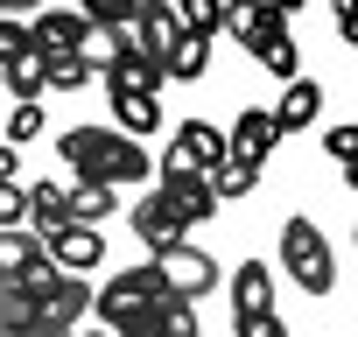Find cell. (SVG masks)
<instances>
[{"label":"cell","instance_id":"obj_1","mask_svg":"<svg viewBox=\"0 0 358 337\" xmlns=\"http://www.w3.org/2000/svg\"><path fill=\"white\" fill-rule=\"evenodd\" d=\"M64 162L78 168V183H106V190L148 183V148L113 134V127H71L64 134Z\"/></svg>","mask_w":358,"mask_h":337},{"label":"cell","instance_id":"obj_2","mask_svg":"<svg viewBox=\"0 0 358 337\" xmlns=\"http://www.w3.org/2000/svg\"><path fill=\"white\" fill-rule=\"evenodd\" d=\"M15 295H22V309H29V330H64V337H78V323L92 316V281L85 274H64V267H29L22 281H15Z\"/></svg>","mask_w":358,"mask_h":337},{"label":"cell","instance_id":"obj_3","mask_svg":"<svg viewBox=\"0 0 358 337\" xmlns=\"http://www.w3.org/2000/svg\"><path fill=\"white\" fill-rule=\"evenodd\" d=\"M281 267H288V281L309 288V295H330V288H337V253H330V239H323L316 218H288V225H281Z\"/></svg>","mask_w":358,"mask_h":337},{"label":"cell","instance_id":"obj_4","mask_svg":"<svg viewBox=\"0 0 358 337\" xmlns=\"http://www.w3.org/2000/svg\"><path fill=\"white\" fill-rule=\"evenodd\" d=\"M155 295H162V274L141 260V267H127V274H113L99 295H92V316H99V330H113V337H127L148 309H155Z\"/></svg>","mask_w":358,"mask_h":337},{"label":"cell","instance_id":"obj_5","mask_svg":"<svg viewBox=\"0 0 358 337\" xmlns=\"http://www.w3.org/2000/svg\"><path fill=\"white\" fill-rule=\"evenodd\" d=\"M148 267L162 274V288H169V295H183V302H197V295H211V288L225 281V267H218L204 246H190V239H176V246L148 253Z\"/></svg>","mask_w":358,"mask_h":337},{"label":"cell","instance_id":"obj_6","mask_svg":"<svg viewBox=\"0 0 358 337\" xmlns=\"http://www.w3.org/2000/svg\"><path fill=\"white\" fill-rule=\"evenodd\" d=\"M155 190H162V197L176 204V218H183V225H211V218H218L211 176H197V168H190L183 155H176V148H169V155L155 162Z\"/></svg>","mask_w":358,"mask_h":337},{"label":"cell","instance_id":"obj_7","mask_svg":"<svg viewBox=\"0 0 358 337\" xmlns=\"http://www.w3.org/2000/svg\"><path fill=\"white\" fill-rule=\"evenodd\" d=\"M43 253H50V267H64V274H99L106 267V232L99 225H64V232H50L43 239Z\"/></svg>","mask_w":358,"mask_h":337},{"label":"cell","instance_id":"obj_8","mask_svg":"<svg viewBox=\"0 0 358 337\" xmlns=\"http://www.w3.org/2000/svg\"><path fill=\"white\" fill-rule=\"evenodd\" d=\"M29 50L36 57H78L85 50V15L78 8H36L29 15Z\"/></svg>","mask_w":358,"mask_h":337},{"label":"cell","instance_id":"obj_9","mask_svg":"<svg viewBox=\"0 0 358 337\" xmlns=\"http://www.w3.org/2000/svg\"><path fill=\"white\" fill-rule=\"evenodd\" d=\"M225 288H232V323H239V330L260 323V316H274V267H267V260H239Z\"/></svg>","mask_w":358,"mask_h":337},{"label":"cell","instance_id":"obj_10","mask_svg":"<svg viewBox=\"0 0 358 337\" xmlns=\"http://www.w3.org/2000/svg\"><path fill=\"white\" fill-rule=\"evenodd\" d=\"M176 155H183L197 176H218V168L232 162V148H225V127H211V120H183L176 127V141H169Z\"/></svg>","mask_w":358,"mask_h":337},{"label":"cell","instance_id":"obj_11","mask_svg":"<svg viewBox=\"0 0 358 337\" xmlns=\"http://www.w3.org/2000/svg\"><path fill=\"white\" fill-rule=\"evenodd\" d=\"M134 50L141 57H155V64H169V50H176V36H183V22H176V8L169 0H141V15H134Z\"/></svg>","mask_w":358,"mask_h":337},{"label":"cell","instance_id":"obj_12","mask_svg":"<svg viewBox=\"0 0 358 337\" xmlns=\"http://www.w3.org/2000/svg\"><path fill=\"white\" fill-rule=\"evenodd\" d=\"M134 239H141L148 253H162V246H176V239H190V225L176 218V204H169L162 190H148V197L134 204Z\"/></svg>","mask_w":358,"mask_h":337},{"label":"cell","instance_id":"obj_13","mask_svg":"<svg viewBox=\"0 0 358 337\" xmlns=\"http://www.w3.org/2000/svg\"><path fill=\"white\" fill-rule=\"evenodd\" d=\"M274 141H281V127H274V113H267V106H246V113L232 120V134H225L232 162H253V168L274 155Z\"/></svg>","mask_w":358,"mask_h":337},{"label":"cell","instance_id":"obj_14","mask_svg":"<svg viewBox=\"0 0 358 337\" xmlns=\"http://www.w3.org/2000/svg\"><path fill=\"white\" fill-rule=\"evenodd\" d=\"M218 29H225L239 50H253L267 29H281V15L267 8V0H225V8H218Z\"/></svg>","mask_w":358,"mask_h":337},{"label":"cell","instance_id":"obj_15","mask_svg":"<svg viewBox=\"0 0 358 337\" xmlns=\"http://www.w3.org/2000/svg\"><path fill=\"white\" fill-rule=\"evenodd\" d=\"M267 113H274L281 134H302V127H316V113H323V85H316V78H288L281 106H267Z\"/></svg>","mask_w":358,"mask_h":337},{"label":"cell","instance_id":"obj_16","mask_svg":"<svg viewBox=\"0 0 358 337\" xmlns=\"http://www.w3.org/2000/svg\"><path fill=\"white\" fill-rule=\"evenodd\" d=\"M106 99H113V134H127V141H148V134L162 127V99H141V92H113V85H106Z\"/></svg>","mask_w":358,"mask_h":337},{"label":"cell","instance_id":"obj_17","mask_svg":"<svg viewBox=\"0 0 358 337\" xmlns=\"http://www.w3.org/2000/svg\"><path fill=\"white\" fill-rule=\"evenodd\" d=\"M50 253H43V239L29 232V225H8V232H0V288H15L29 267H43Z\"/></svg>","mask_w":358,"mask_h":337},{"label":"cell","instance_id":"obj_18","mask_svg":"<svg viewBox=\"0 0 358 337\" xmlns=\"http://www.w3.org/2000/svg\"><path fill=\"white\" fill-rule=\"evenodd\" d=\"M106 85L113 92H141V99H162V85H169V71L155 64V57H141V50H127L113 71H106Z\"/></svg>","mask_w":358,"mask_h":337},{"label":"cell","instance_id":"obj_19","mask_svg":"<svg viewBox=\"0 0 358 337\" xmlns=\"http://www.w3.org/2000/svg\"><path fill=\"white\" fill-rule=\"evenodd\" d=\"M22 218L36 225V239L64 232V225H71V211H64V183H29V190H22Z\"/></svg>","mask_w":358,"mask_h":337},{"label":"cell","instance_id":"obj_20","mask_svg":"<svg viewBox=\"0 0 358 337\" xmlns=\"http://www.w3.org/2000/svg\"><path fill=\"white\" fill-rule=\"evenodd\" d=\"M246 57H253L260 71H274L281 85H288V78H302V50H295V36H288V22H281V29H267V36H260V43H253Z\"/></svg>","mask_w":358,"mask_h":337},{"label":"cell","instance_id":"obj_21","mask_svg":"<svg viewBox=\"0 0 358 337\" xmlns=\"http://www.w3.org/2000/svg\"><path fill=\"white\" fill-rule=\"evenodd\" d=\"M211 43H218V36H190V29H183L162 71H169V78H183V85H190V78H204V64H211Z\"/></svg>","mask_w":358,"mask_h":337},{"label":"cell","instance_id":"obj_22","mask_svg":"<svg viewBox=\"0 0 358 337\" xmlns=\"http://www.w3.org/2000/svg\"><path fill=\"white\" fill-rule=\"evenodd\" d=\"M127 50H134V36H127V29H85V50H78V57H85V64L106 78V71H113Z\"/></svg>","mask_w":358,"mask_h":337},{"label":"cell","instance_id":"obj_23","mask_svg":"<svg viewBox=\"0 0 358 337\" xmlns=\"http://www.w3.org/2000/svg\"><path fill=\"white\" fill-rule=\"evenodd\" d=\"M113 190L106 183H78V190H64V211H71V225H99V218H113Z\"/></svg>","mask_w":358,"mask_h":337},{"label":"cell","instance_id":"obj_24","mask_svg":"<svg viewBox=\"0 0 358 337\" xmlns=\"http://www.w3.org/2000/svg\"><path fill=\"white\" fill-rule=\"evenodd\" d=\"M0 92H15V106L43 99V57H36V50H29V57H15L8 71H0Z\"/></svg>","mask_w":358,"mask_h":337},{"label":"cell","instance_id":"obj_25","mask_svg":"<svg viewBox=\"0 0 358 337\" xmlns=\"http://www.w3.org/2000/svg\"><path fill=\"white\" fill-rule=\"evenodd\" d=\"M85 85H92L85 57H43V92H85Z\"/></svg>","mask_w":358,"mask_h":337},{"label":"cell","instance_id":"obj_26","mask_svg":"<svg viewBox=\"0 0 358 337\" xmlns=\"http://www.w3.org/2000/svg\"><path fill=\"white\" fill-rule=\"evenodd\" d=\"M78 15H85V29H134L141 0H78Z\"/></svg>","mask_w":358,"mask_h":337},{"label":"cell","instance_id":"obj_27","mask_svg":"<svg viewBox=\"0 0 358 337\" xmlns=\"http://www.w3.org/2000/svg\"><path fill=\"white\" fill-rule=\"evenodd\" d=\"M253 190H260V168H253V162H225L218 176H211V197H218V204H232V197H253Z\"/></svg>","mask_w":358,"mask_h":337},{"label":"cell","instance_id":"obj_28","mask_svg":"<svg viewBox=\"0 0 358 337\" xmlns=\"http://www.w3.org/2000/svg\"><path fill=\"white\" fill-rule=\"evenodd\" d=\"M169 8H176V22H183L190 36H218V8L225 0H169Z\"/></svg>","mask_w":358,"mask_h":337},{"label":"cell","instance_id":"obj_29","mask_svg":"<svg viewBox=\"0 0 358 337\" xmlns=\"http://www.w3.org/2000/svg\"><path fill=\"white\" fill-rule=\"evenodd\" d=\"M36 134H43V99H29V106L8 113V148H22V141H36Z\"/></svg>","mask_w":358,"mask_h":337},{"label":"cell","instance_id":"obj_30","mask_svg":"<svg viewBox=\"0 0 358 337\" xmlns=\"http://www.w3.org/2000/svg\"><path fill=\"white\" fill-rule=\"evenodd\" d=\"M15 57H29V22H15V15H0V71H8Z\"/></svg>","mask_w":358,"mask_h":337},{"label":"cell","instance_id":"obj_31","mask_svg":"<svg viewBox=\"0 0 358 337\" xmlns=\"http://www.w3.org/2000/svg\"><path fill=\"white\" fill-rule=\"evenodd\" d=\"M323 155L344 168V162H358V127H323Z\"/></svg>","mask_w":358,"mask_h":337},{"label":"cell","instance_id":"obj_32","mask_svg":"<svg viewBox=\"0 0 358 337\" xmlns=\"http://www.w3.org/2000/svg\"><path fill=\"white\" fill-rule=\"evenodd\" d=\"M22 225V183H0V232Z\"/></svg>","mask_w":358,"mask_h":337},{"label":"cell","instance_id":"obj_33","mask_svg":"<svg viewBox=\"0 0 358 337\" xmlns=\"http://www.w3.org/2000/svg\"><path fill=\"white\" fill-rule=\"evenodd\" d=\"M239 337H288V323H281V316H260V323H246Z\"/></svg>","mask_w":358,"mask_h":337},{"label":"cell","instance_id":"obj_34","mask_svg":"<svg viewBox=\"0 0 358 337\" xmlns=\"http://www.w3.org/2000/svg\"><path fill=\"white\" fill-rule=\"evenodd\" d=\"M15 168H22V155H15L8 141H0V183H15Z\"/></svg>","mask_w":358,"mask_h":337},{"label":"cell","instance_id":"obj_35","mask_svg":"<svg viewBox=\"0 0 358 337\" xmlns=\"http://www.w3.org/2000/svg\"><path fill=\"white\" fill-rule=\"evenodd\" d=\"M36 8H43V0H0V15H15V22H22V15H36Z\"/></svg>","mask_w":358,"mask_h":337},{"label":"cell","instance_id":"obj_36","mask_svg":"<svg viewBox=\"0 0 358 337\" xmlns=\"http://www.w3.org/2000/svg\"><path fill=\"white\" fill-rule=\"evenodd\" d=\"M330 15H337V29H344V22H358V0H330Z\"/></svg>","mask_w":358,"mask_h":337},{"label":"cell","instance_id":"obj_37","mask_svg":"<svg viewBox=\"0 0 358 337\" xmlns=\"http://www.w3.org/2000/svg\"><path fill=\"white\" fill-rule=\"evenodd\" d=\"M267 8H274V15L288 22V15H302V8H309V0H267Z\"/></svg>","mask_w":358,"mask_h":337},{"label":"cell","instance_id":"obj_38","mask_svg":"<svg viewBox=\"0 0 358 337\" xmlns=\"http://www.w3.org/2000/svg\"><path fill=\"white\" fill-rule=\"evenodd\" d=\"M8 337H64V330H8Z\"/></svg>","mask_w":358,"mask_h":337},{"label":"cell","instance_id":"obj_39","mask_svg":"<svg viewBox=\"0 0 358 337\" xmlns=\"http://www.w3.org/2000/svg\"><path fill=\"white\" fill-rule=\"evenodd\" d=\"M344 183H351V190H358V162H344Z\"/></svg>","mask_w":358,"mask_h":337},{"label":"cell","instance_id":"obj_40","mask_svg":"<svg viewBox=\"0 0 358 337\" xmlns=\"http://www.w3.org/2000/svg\"><path fill=\"white\" fill-rule=\"evenodd\" d=\"M344 43H351V50H358V22H344Z\"/></svg>","mask_w":358,"mask_h":337},{"label":"cell","instance_id":"obj_41","mask_svg":"<svg viewBox=\"0 0 358 337\" xmlns=\"http://www.w3.org/2000/svg\"><path fill=\"white\" fill-rule=\"evenodd\" d=\"M127 337H148V330H127Z\"/></svg>","mask_w":358,"mask_h":337},{"label":"cell","instance_id":"obj_42","mask_svg":"<svg viewBox=\"0 0 358 337\" xmlns=\"http://www.w3.org/2000/svg\"><path fill=\"white\" fill-rule=\"evenodd\" d=\"M351 246H358V225H351Z\"/></svg>","mask_w":358,"mask_h":337},{"label":"cell","instance_id":"obj_43","mask_svg":"<svg viewBox=\"0 0 358 337\" xmlns=\"http://www.w3.org/2000/svg\"><path fill=\"white\" fill-rule=\"evenodd\" d=\"M92 337H113V330H92Z\"/></svg>","mask_w":358,"mask_h":337}]
</instances>
